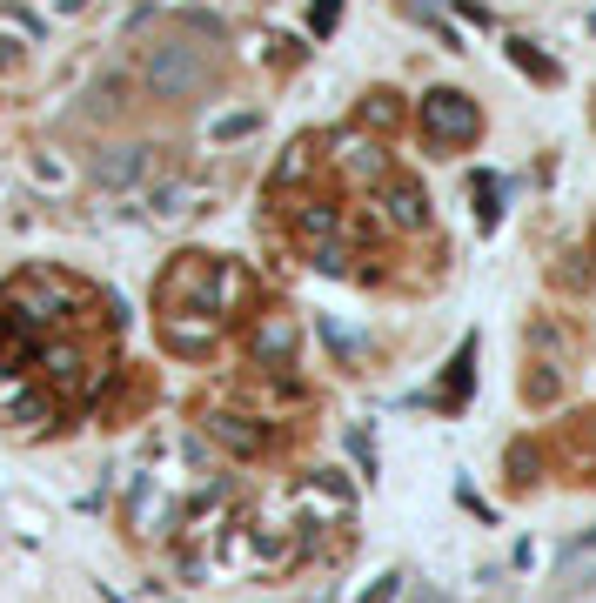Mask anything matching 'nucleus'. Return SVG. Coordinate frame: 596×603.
<instances>
[{
	"label": "nucleus",
	"instance_id": "obj_1",
	"mask_svg": "<svg viewBox=\"0 0 596 603\" xmlns=\"http://www.w3.org/2000/svg\"><path fill=\"white\" fill-rule=\"evenodd\" d=\"M476 128H483V114H476L469 94H456V88L422 94V134H429V141L456 148V141H476Z\"/></svg>",
	"mask_w": 596,
	"mask_h": 603
},
{
	"label": "nucleus",
	"instance_id": "obj_2",
	"mask_svg": "<svg viewBox=\"0 0 596 603\" xmlns=\"http://www.w3.org/2000/svg\"><path fill=\"white\" fill-rule=\"evenodd\" d=\"M208 81V61H201V47H155L148 54V88L181 101V94H195Z\"/></svg>",
	"mask_w": 596,
	"mask_h": 603
},
{
	"label": "nucleus",
	"instance_id": "obj_3",
	"mask_svg": "<svg viewBox=\"0 0 596 603\" xmlns=\"http://www.w3.org/2000/svg\"><path fill=\"white\" fill-rule=\"evenodd\" d=\"M148 168H155V148H114V155L101 161V188H134Z\"/></svg>",
	"mask_w": 596,
	"mask_h": 603
},
{
	"label": "nucleus",
	"instance_id": "obj_4",
	"mask_svg": "<svg viewBox=\"0 0 596 603\" xmlns=\"http://www.w3.org/2000/svg\"><path fill=\"white\" fill-rule=\"evenodd\" d=\"M389 215H396L402 228H422V222H429V201H422V188H409V181H402V188H389Z\"/></svg>",
	"mask_w": 596,
	"mask_h": 603
},
{
	"label": "nucleus",
	"instance_id": "obj_5",
	"mask_svg": "<svg viewBox=\"0 0 596 603\" xmlns=\"http://www.w3.org/2000/svg\"><path fill=\"white\" fill-rule=\"evenodd\" d=\"M201 188H188V181H168V188H155V195H148V208H155V215H188V201H195Z\"/></svg>",
	"mask_w": 596,
	"mask_h": 603
},
{
	"label": "nucleus",
	"instance_id": "obj_6",
	"mask_svg": "<svg viewBox=\"0 0 596 603\" xmlns=\"http://www.w3.org/2000/svg\"><path fill=\"white\" fill-rule=\"evenodd\" d=\"M288 349H295V329H288V322H268V329L255 335V356H275V362H282Z\"/></svg>",
	"mask_w": 596,
	"mask_h": 603
}]
</instances>
